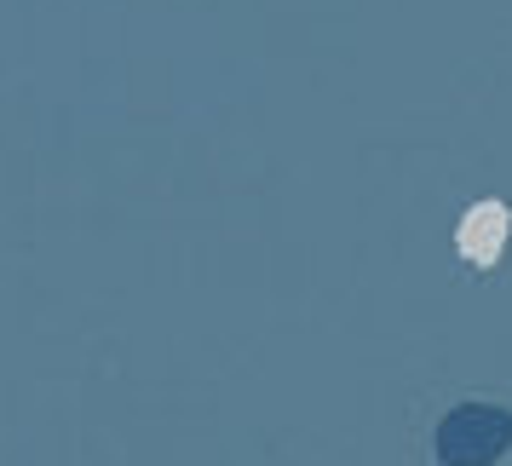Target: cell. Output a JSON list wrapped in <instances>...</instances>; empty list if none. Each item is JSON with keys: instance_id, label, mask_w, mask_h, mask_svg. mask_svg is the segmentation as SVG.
Masks as SVG:
<instances>
[{"instance_id": "1", "label": "cell", "mask_w": 512, "mask_h": 466, "mask_svg": "<svg viewBox=\"0 0 512 466\" xmlns=\"http://www.w3.org/2000/svg\"><path fill=\"white\" fill-rule=\"evenodd\" d=\"M512 449V409L501 403H461L438 420L443 466H495Z\"/></svg>"}, {"instance_id": "2", "label": "cell", "mask_w": 512, "mask_h": 466, "mask_svg": "<svg viewBox=\"0 0 512 466\" xmlns=\"http://www.w3.org/2000/svg\"><path fill=\"white\" fill-rule=\"evenodd\" d=\"M507 231H512L507 202H478V208H466L461 231H455V248L472 265H495V259L507 254Z\"/></svg>"}]
</instances>
